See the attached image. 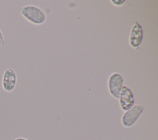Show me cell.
Here are the masks:
<instances>
[{
    "instance_id": "7a4b0ae2",
    "label": "cell",
    "mask_w": 158,
    "mask_h": 140,
    "mask_svg": "<svg viewBox=\"0 0 158 140\" xmlns=\"http://www.w3.org/2000/svg\"><path fill=\"white\" fill-rule=\"evenodd\" d=\"M144 107L140 104H135L132 107L125 111L121 117V124L125 128L133 126L144 112Z\"/></svg>"
},
{
    "instance_id": "8992f818",
    "label": "cell",
    "mask_w": 158,
    "mask_h": 140,
    "mask_svg": "<svg viewBox=\"0 0 158 140\" xmlns=\"http://www.w3.org/2000/svg\"><path fill=\"white\" fill-rule=\"evenodd\" d=\"M17 83V75L15 71L10 67L4 71L2 76L1 86L4 91L10 93L14 91Z\"/></svg>"
},
{
    "instance_id": "3957f363",
    "label": "cell",
    "mask_w": 158,
    "mask_h": 140,
    "mask_svg": "<svg viewBox=\"0 0 158 140\" xmlns=\"http://www.w3.org/2000/svg\"><path fill=\"white\" fill-rule=\"evenodd\" d=\"M123 78L118 72H114L107 79V89L110 95L114 99H118L123 84Z\"/></svg>"
},
{
    "instance_id": "277c9868",
    "label": "cell",
    "mask_w": 158,
    "mask_h": 140,
    "mask_svg": "<svg viewBox=\"0 0 158 140\" xmlns=\"http://www.w3.org/2000/svg\"><path fill=\"white\" fill-rule=\"evenodd\" d=\"M143 39V29L140 23L136 20L132 25L128 37V43L130 47L137 49L141 44Z\"/></svg>"
},
{
    "instance_id": "5b68a950",
    "label": "cell",
    "mask_w": 158,
    "mask_h": 140,
    "mask_svg": "<svg viewBox=\"0 0 158 140\" xmlns=\"http://www.w3.org/2000/svg\"><path fill=\"white\" fill-rule=\"evenodd\" d=\"M118 100L120 108L123 112L132 107L135 103V96L133 91L126 85L123 86Z\"/></svg>"
},
{
    "instance_id": "52a82bcc",
    "label": "cell",
    "mask_w": 158,
    "mask_h": 140,
    "mask_svg": "<svg viewBox=\"0 0 158 140\" xmlns=\"http://www.w3.org/2000/svg\"><path fill=\"white\" fill-rule=\"evenodd\" d=\"M110 2L114 6L117 7H120L125 4L126 0H111Z\"/></svg>"
},
{
    "instance_id": "ba28073f",
    "label": "cell",
    "mask_w": 158,
    "mask_h": 140,
    "mask_svg": "<svg viewBox=\"0 0 158 140\" xmlns=\"http://www.w3.org/2000/svg\"><path fill=\"white\" fill-rule=\"evenodd\" d=\"M4 43H5V41H4V35L1 30L0 29V46H3Z\"/></svg>"
},
{
    "instance_id": "6da1fadb",
    "label": "cell",
    "mask_w": 158,
    "mask_h": 140,
    "mask_svg": "<svg viewBox=\"0 0 158 140\" xmlns=\"http://www.w3.org/2000/svg\"><path fill=\"white\" fill-rule=\"evenodd\" d=\"M20 13L25 20L35 25H41L46 21L47 17L45 12L35 5L29 4L23 6Z\"/></svg>"
},
{
    "instance_id": "9c48e42d",
    "label": "cell",
    "mask_w": 158,
    "mask_h": 140,
    "mask_svg": "<svg viewBox=\"0 0 158 140\" xmlns=\"http://www.w3.org/2000/svg\"><path fill=\"white\" fill-rule=\"evenodd\" d=\"M14 140H28V139H27V138H23V137H17Z\"/></svg>"
}]
</instances>
